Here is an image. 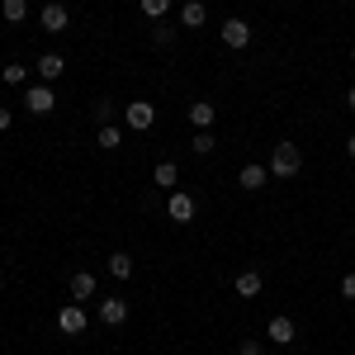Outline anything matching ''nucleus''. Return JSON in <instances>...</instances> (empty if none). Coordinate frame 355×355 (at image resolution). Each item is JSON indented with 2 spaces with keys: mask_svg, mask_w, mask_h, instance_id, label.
Masks as SVG:
<instances>
[{
  "mask_svg": "<svg viewBox=\"0 0 355 355\" xmlns=\"http://www.w3.org/2000/svg\"><path fill=\"white\" fill-rule=\"evenodd\" d=\"M214 147H218V142H214V133H209V128H199V133L190 137V152H194V157H209Z\"/></svg>",
  "mask_w": 355,
  "mask_h": 355,
  "instance_id": "nucleus-19",
  "label": "nucleus"
},
{
  "mask_svg": "<svg viewBox=\"0 0 355 355\" xmlns=\"http://www.w3.org/2000/svg\"><path fill=\"white\" fill-rule=\"evenodd\" d=\"M341 299H351V303H355V270L341 279Z\"/></svg>",
  "mask_w": 355,
  "mask_h": 355,
  "instance_id": "nucleus-25",
  "label": "nucleus"
},
{
  "mask_svg": "<svg viewBox=\"0 0 355 355\" xmlns=\"http://www.w3.org/2000/svg\"><path fill=\"white\" fill-rule=\"evenodd\" d=\"M0 81H5V85H24V81H28V67H19V62L0 67Z\"/></svg>",
  "mask_w": 355,
  "mask_h": 355,
  "instance_id": "nucleus-21",
  "label": "nucleus"
},
{
  "mask_svg": "<svg viewBox=\"0 0 355 355\" xmlns=\"http://www.w3.org/2000/svg\"><path fill=\"white\" fill-rule=\"evenodd\" d=\"M5 128H10V110L0 105V133H5Z\"/></svg>",
  "mask_w": 355,
  "mask_h": 355,
  "instance_id": "nucleus-27",
  "label": "nucleus"
},
{
  "mask_svg": "<svg viewBox=\"0 0 355 355\" xmlns=\"http://www.w3.org/2000/svg\"><path fill=\"white\" fill-rule=\"evenodd\" d=\"M346 105H351V110H355V85H351V95H346Z\"/></svg>",
  "mask_w": 355,
  "mask_h": 355,
  "instance_id": "nucleus-29",
  "label": "nucleus"
},
{
  "mask_svg": "<svg viewBox=\"0 0 355 355\" xmlns=\"http://www.w3.org/2000/svg\"><path fill=\"white\" fill-rule=\"evenodd\" d=\"M152 43H157V48H171V43H175V28L157 19V28H152Z\"/></svg>",
  "mask_w": 355,
  "mask_h": 355,
  "instance_id": "nucleus-23",
  "label": "nucleus"
},
{
  "mask_svg": "<svg viewBox=\"0 0 355 355\" xmlns=\"http://www.w3.org/2000/svg\"><path fill=\"white\" fill-rule=\"evenodd\" d=\"M346 157H351V162H355V133L346 137Z\"/></svg>",
  "mask_w": 355,
  "mask_h": 355,
  "instance_id": "nucleus-28",
  "label": "nucleus"
},
{
  "mask_svg": "<svg viewBox=\"0 0 355 355\" xmlns=\"http://www.w3.org/2000/svg\"><path fill=\"white\" fill-rule=\"evenodd\" d=\"M152 185H157V190H175V185H180V166L171 162V157L157 162V166H152Z\"/></svg>",
  "mask_w": 355,
  "mask_h": 355,
  "instance_id": "nucleus-11",
  "label": "nucleus"
},
{
  "mask_svg": "<svg viewBox=\"0 0 355 355\" xmlns=\"http://www.w3.org/2000/svg\"><path fill=\"white\" fill-rule=\"evenodd\" d=\"M95 147H100V152H119V147H123V128H119V123H100Z\"/></svg>",
  "mask_w": 355,
  "mask_h": 355,
  "instance_id": "nucleus-13",
  "label": "nucleus"
},
{
  "mask_svg": "<svg viewBox=\"0 0 355 355\" xmlns=\"http://www.w3.org/2000/svg\"><path fill=\"white\" fill-rule=\"evenodd\" d=\"M299 171H303L299 142H275V152H270V175H275V180H289V175H299Z\"/></svg>",
  "mask_w": 355,
  "mask_h": 355,
  "instance_id": "nucleus-1",
  "label": "nucleus"
},
{
  "mask_svg": "<svg viewBox=\"0 0 355 355\" xmlns=\"http://www.w3.org/2000/svg\"><path fill=\"white\" fill-rule=\"evenodd\" d=\"M166 218L180 223V227L194 223V199H190V194H180V190H171V199H166Z\"/></svg>",
  "mask_w": 355,
  "mask_h": 355,
  "instance_id": "nucleus-4",
  "label": "nucleus"
},
{
  "mask_svg": "<svg viewBox=\"0 0 355 355\" xmlns=\"http://www.w3.org/2000/svg\"><path fill=\"white\" fill-rule=\"evenodd\" d=\"M214 119H218V110H214L209 100H194L190 105V123L194 128H214Z\"/></svg>",
  "mask_w": 355,
  "mask_h": 355,
  "instance_id": "nucleus-16",
  "label": "nucleus"
},
{
  "mask_svg": "<svg viewBox=\"0 0 355 355\" xmlns=\"http://www.w3.org/2000/svg\"><path fill=\"white\" fill-rule=\"evenodd\" d=\"M232 289H237L242 299H256V294H261V270H242V275H237V284H232Z\"/></svg>",
  "mask_w": 355,
  "mask_h": 355,
  "instance_id": "nucleus-17",
  "label": "nucleus"
},
{
  "mask_svg": "<svg viewBox=\"0 0 355 355\" xmlns=\"http://www.w3.org/2000/svg\"><path fill=\"white\" fill-rule=\"evenodd\" d=\"M351 57H355V48H351Z\"/></svg>",
  "mask_w": 355,
  "mask_h": 355,
  "instance_id": "nucleus-30",
  "label": "nucleus"
},
{
  "mask_svg": "<svg viewBox=\"0 0 355 355\" xmlns=\"http://www.w3.org/2000/svg\"><path fill=\"white\" fill-rule=\"evenodd\" d=\"M57 327L67 331V336H81V331L90 327V318H85V313H81V303H67V308L57 313Z\"/></svg>",
  "mask_w": 355,
  "mask_h": 355,
  "instance_id": "nucleus-6",
  "label": "nucleus"
},
{
  "mask_svg": "<svg viewBox=\"0 0 355 355\" xmlns=\"http://www.w3.org/2000/svg\"><path fill=\"white\" fill-rule=\"evenodd\" d=\"M67 294H71V303H90V294H100V284H95V275H90V270H76V275H71V284H67Z\"/></svg>",
  "mask_w": 355,
  "mask_h": 355,
  "instance_id": "nucleus-10",
  "label": "nucleus"
},
{
  "mask_svg": "<svg viewBox=\"0 0 355 355\" xmlns=\"http://www.w3.org/2000/svg\"><path fill=\"white\" fill-rule=\"evenodd\" d=\"M0 15H5L10 24H24V19H28V0H5V5H0Z\"/></svg>",
  "mask_w": 355,
  "mask_h": 355,
  "instance_id": "nucleus-18",
  "label": "nucleus"
},
{
  "mask_svg": "<svg viewBox=\"0 0 355 355\" xmlns=\"http://www.w3.org/2000/svg\"><path fill=\"white\" fill-rule=\"evenodd\" d=\"M33 71L43 76V85H53L57 76L67 71V62H62V57H57V53H43V57H38V67H33Z\"/></svg>",
  "mask_w": 355,
  "mask_h": 355,
  "instance_id": "nucleus-12",
  "label": "nucleus"
},
{
  "mask_svg": "<svg viewBox=\"0 0 355 355\" xmlns=\"http://www.w3.org/2000/svg\"><path fill=\"white\" fill-rule=\"evenodd\" d=\"M137 5H142L147 19H166V15H171V0H137Z\"/></svg>",
  "mask_w": 355,
  "mask_h": 355,
  "instance_id": "nucleus-22",
  "label": "nucleus"
},
{
  "mask_svg": "<svg viewBox=\"0 0 355 355\" xmlns=\"http://www.w3.org/2000/svg\"><path fill=\"white\" fill-rule=\"evenodd\" d=\"M266 336H270L275 346H289V341L299 336V327H294V318H284V313H275L270 322H266Z\"/></svg>",
  "mask_w": 355,
  "mask_h": 355,
  "instance_id": "nucleus-8",
  "label": "nucleus"
},
{
  "mask_svg": "<svg viewBox=\"0 0 355 355\" xmlns=\"http://www.w3.org/2000/svg\"><path fill=\"white\" fill-rule=\"evenodd\" d=\"M114 100H100V105H95V119H100V123H114Z\"/></svg>",
  "mask_w": 355,
  "mask_h": 355,
  "instance_id": "nucleus-24",
  "label": "nucleus"
},
{
  "mask_svg": "<svg viewBox=\"0 0 355 355\" xmlns=\"http://www.w3.org/2000/svg\"><path fill=\"white\" fill-rule=\"evenodd\" d=\"M204 19H209V5H204V0H185V10H180V24H185V28H199Z\"/></svg>",
  "mask_w": 355,
  "mask_h": 355,
  "instance_id": "nucleus-15",
  "label": "nucleus"
},
{
  "mask_svg": "<svg viewBox=\"0 0 355 355\" xmlns=\"http://www.w3.org/2000/svg\"><path fill=\"white\" fill-rule=\"evenodd\" d=\"M24 110L28 114H38V119H43V114H53L57 110V95H53V85H28V95H24Z\"/></svg>",
  "mask_w": 355,
  "mask_h": 355,
  "instance_id": "nucleus-2",
  "label": "nucleus"
},
{
  "mask_svg": "<svg viewBox=\"0 0 355 355\" xmlns=\"http://www.w3.org/2000/svg\"><path fill=\"white\" fill-rule=\"evenodd\" d=\"M38 24L48 28V33H67L71 10H67V5H57V0H48V5H43V15H38Z\"/></svg>",
  "mask_w": 355,
  "mask_h": 355,
  "instance_id": "nucleus-3",
  "label": "nucleus"
},
{
  "mask_svg": "<svg viewBox=\"0 0 355 355\" xmlns=\"http://www.w3.org/2000/svg\"><path fill=\"white\" fill-rule=\"evenodd\" d=\"M237 355H261V341H242V346H237Z\"/></svg>",
  "mask_w": 355,
  "mask_h": 355,
  "instance_id": "nucleus-26",
  "label": "nucleus"
},
{
  "mask_svg": "<svg viewBox=\"0 0 355 355\" xmlns=\"http://www.w3.org/2000/svg\"><path fill=\"white\" fill-rule=\"evenodd\" d=\"M100 322H105V327H123V322H128V299L110 294V299L100 303Z\"/></svg>",
  "mask_w": 355,
  "mask_h": 355,
  "instance_id": "nucleus-7",
  "label": "nucleus"
},
{
  "mask_svg": "<svg viewBox=\"0 0 355 355\" xmlns=\"http://www.w3.org/2000/svg\"><path fill=\"white\" fill-rule=\"evenodd\" d=\"M110 275H114V279H128V275H133V256L114 251V256H110Z\"/></svg>",
  "mask_w": 355,
  "mask_h": 355,
  "instance_id": "nucleus-20",
  "label": "nucleus"
},
{
  "mask_svg": "<svg viewBox=\"0 0 355 355\" xmlns=\"http://www.w3.org/2000/svg\"><path fill=\"white\" fill-rule=\"evenodd\" d=\"M123 114H128V128H133V133H147V128L157 123V105H147V100H133Z\"/></svg>",
  "mask_w": 355,
  "mask_h": 355,
  "instance_id": "nucleus-5",
  "label": "nucleus"
},
{
  "mask_svg": "<svg viewBox=\"0 0 355 355\" xmlns=\"http://www.w3.org/2000/svg\"><path fill=\"white\" fill-rule=\"evenodd\" d=\"M266 180H270V166H242V175H237V185H242V190H261V185H266Z\"/></svg>",
  "mask_w": 355,
  "mask_h": 355,
  "instance_id": "nucleus-14",
  "label": "nucleus"
},
{
  "mask_svg": "<svg viewBox=\"0 0 355 355\" xmlns=\"http://www.w3.org/2000/svg\"><path fill=\"white\" fill-rule=\"evenodd\" d=\"M218 33H223V43H227V48H237V53L251 43V24H246V19H223Z\"/></svg>",
  "mask_w": 355,
  "mask_h": 355,
  "instance_id": "nucleus-9",
  "label": "nucleus"
}]
</instances>
